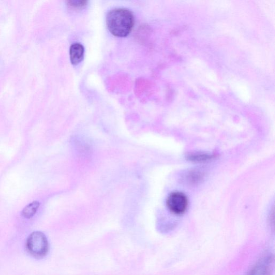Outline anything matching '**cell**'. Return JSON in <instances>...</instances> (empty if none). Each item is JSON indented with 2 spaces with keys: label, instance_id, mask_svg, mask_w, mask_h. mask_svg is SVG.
<instances>
[{
  "label": "cell",
  "instance_id": "cell-3",
  "mask_svg": "<svg viewBox=\"0 0 275 275\" xmlns=\"http://www.w3.org/2000/svg\"><path fill=\"white\" fill-rule=\"evenodd\" d=\"M167 207L172 213L181 215L186 212L189 206V200L184 193L175 192L170 194L166 201Z\"/></svg>",
  "mask_w": 275,
  "mask_h": 275
},
{
  "label": "cell",
  "instance_id": "cell-5",
  "mask_svg": "<svg viewBox=\"0 0 275 275\" xmlns=\"http://www.w3.org/2000/svg\"><path fill=\"white\" fill-rule=\"evenodd\" d=\"M69 54L71 63L74 65H77L83 61L84 48L81 44L74 43L70 48Z\"/></svg>",
  "mask_w": 275,
  "mask_h": 275
},
{
  "label": "cell",
  "instance_id": "cell-8",
  "mask_svg": "<svg viewBox=\"0 0 275 275\" xmlns=\"http://www.w3.org/2000/svg\"><path fill=\"white\" fill-rule=\"evenodd\" d=\"M203 178V174L199 171H192L188 174L187 178L188 181L191 183L199 182Z\"/></svg>",
  "mask_w": 275,
  "mask_h": 275
},
{
  "label": "cell",
  "instance_id": "cell-6",
  "mask_svg": "<svg viewBox=\"0 0 275 275\" xmlns=\"http://www.w3.org/2000/svg\"><path fill=\"white\" fill-rule=\"evenodd\" d=\"M40 203L38 201H33L25 207L22 211V216L27 219L32 218L37 212L40 207Z\"/></svg>",
  "mask_w": 275,
  "mask_h": 275
},
{
  "label": "cell",
  "instance_id": "cell-1",
  "mask_svg": "<svg viewBox=\"0 0 275 275\" xmlns=\"http://www.w3.org/2000/svg\"><path fill=\"white\" fill-rule=\"evenodd\" d=\"M108 29L114 36L126 37L131 32L134 26L133 13L125 8L111 10L106 18Z\"/></svg>",
  "mask_w": 275,
  "mask_h": 275
},
{
  "label": "cell",
  "instance_id": "cell-4",
  "mask_svg": "<svg viewBox=\"0 0 275 275\" xmlns=\"http://www.w3.org/2000/svg\"><path fill=\"white\" fill-rule=\"evenodd\" d=\"M273 267L271 258H266L259 262L253 267L248 275H270Z\"/></svg>",
  "mask_w": 275,
  "mask_h": 275
},
{
  "label": "cell",
  "instance_id": "cell-7",
  "mask_svg": "<svg viewBox=\"0 0 275 275\" xmlns=\"http://www.w3.org/2000/svg\"><path fill=\"white\" fill-rule=\"evenodd\" d=\"M214 156L212 154L198 153L189 155L188 156L190 161L193 162H206L212 159Z\"/></svg>",
  "mask_w": 275,
  "mask_h": 275
},
{
  "label": "cell",
  "instance_id": "cell-9",
  "mask_svg": "<svg viewBox=\"0 0 275 275\" xmlns=\"http://www.w3.org/2000/svg\"><path fill=\"white\" fill-rule=\"evenodd\" d=\"M67 3L70 7L80 9L86 6L88 1L85 0H70Z\"/></svg>",
  "mask_w": 275,
  "mask_h": 275
},
{
  "label": "cell",
  "instance_id": "cell-2",
  "mask_svg": "<svg viewBox=\"0 0 275 275\" xmlns=\"http://www.w3.org/2000/svg\"><path fill=\"white\" fill-rule=\"evenodd\" d=\"M28 253L36 259H42L47 256L49 250L48 239L43 232H33L29 235L26 243Z\"/></svg>",
  "mask_w": 275,
  "mask_h": 275
}]
</instances>
